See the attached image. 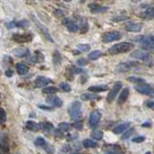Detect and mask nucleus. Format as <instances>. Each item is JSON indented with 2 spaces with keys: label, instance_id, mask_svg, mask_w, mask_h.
I'll return each mask as SVG.
<instances>
[{
  "label": "nucleus",
  "instance_id": "obj_1",
  "mask_svg": "<svg viewBox=\"0 0 154 154\" xmlns=\"http://www.w3.org/2000/svg\"><path fill=\"white\" fill-rule=\"evenodd\" d=\"M132 48H133V45L131 42H119L113 46H111L108 49V53L110 55H118V54H122V53L128 52L131 50Z\"/></svg>",
  "mask_w": 154,
  "mask_h": 154
},
{
  "label": "nucleus",
  "instance_id": "obj_2",
  "mask_svg": "<svg viewBox=\"0 0 154 154\" xmlns=\"http://www.w3.org/2000/svg\"><path fill=\"white\" fill-rule=\"evenodd\" d=\"M132 58H135L136 60H141L144 65L147 66H153V58L147 52H144L143 50H136L130 54Z\"/></svg>",
  "mask_w": 154,
  "mask_h": 154
},
{
  "label": "nucleus",
  "instance_id": "obj_3",
  "mask_svg": "<svg viewBox=\"0 0 154 154\" xmlns=\"http://www.w3.org/2000/svg\"><path fill=\"white\" fill-rule=\"evenodd\" d=\"M69 115L71 119H77L81 117V103L79 101H73L69 106Z\"/></svg>",
  "mask_w": 154,
  "mask_h": 154
},
{
  "label": "nucleus",
  "instance_id": "obj_4",
  "mask_svg": "<svg viewBox=\"0 0 154 154\" xmlns=\"http://www.w3.org/2000/svg\"><path fill=\"white\" fill-rule=\"evenodd\" d=\"M122 38V33L119 31H111V32H107L105 33L102 36V42L105 43L108 42H112L115 41H118Z\"/></svg>",
  "mask_w": 154,
  "mask_h": 154
},
{
  "label": "nucleus",
  "instance_id": "obj_5",
  "mask_svg": "<svg viewBox=\"0 0 154 154\" xmlns=\"http://www.w3.org/2000/svg\"><path fill=\"white\" fill-rule=\"evenodd\" d=\"M32 19L34 21H35V23H36V25L38 26V28L40 29L41 30V32H42V34L43 36H45V38H46L47 41H49V42H53V38H52V37H51V35H50V32H49V30H48V28L47 27H45L43 24H42L41 22H40V20L35 17V16H32Z\"/></svg>",
  "mask_w": 154,
  "mask_h": 154
},
{
  "label": "nucleus",
  "instance_id": "obj_6",
  "mask_svg": "<svg viewBox=\"0 0 154 154\" xmlns=\"http://www.w3.org/2000/svg\"><path fill=\"white\" fill-rule=\"evenodd\" d=\"M134 89L136 90L138 93H140L141 94H144V95H151L154 93V89L151 87V85L146 84V83L136 85L134 87Z\"/></svg>",
  "mask_w": 154,
  "mask_h": 154
},
{
  "label": "nucleus",
  "instance_id": "obj_7",
  "mask_svg": "<svg viewBox=\"0 0 154 154\" xmlns=\"http://www.w3.org/2000/svg\"><path fill=\"white\" fill-rule=\"evenodd\" d=\"M137 66H138V64L136 62H122V63H119V64L117 65V66H116V70L119 72H127Z\"/></svg>",
  "mask_w": 154,
  "mask_h": 154
},
{
  "label": "nucleus",
  "instance_id": "obj_8",
  "mask_svg": "<svg viewBox=\"0 0 154 154\" xmlns=\"http://www.w3.org/2000/svg\"><path fill=\"white\" fill-rule=\"evenodd\" d=\"M122 88V83L120 81H117L116 83L114 84L112 90L110 91V93L107 95V101L108 102H112V101L115 99V97L117 96V94L119 93L120 89Z\"/></svg>",
  "mask_w": 154,
  "mask_h": 154
},
{
  "label": "nucleus",
  "instance_id": "obj_9",
  "mask_svg": "<svg viewBox=\"0 0 154 154\" xmlns=\"http://www.w3.org/2000/svg\"><path fill=\"white\" fill-rule=\"evenodd\" d=\"M101 119V113L97 110H94L91 113L90 118H89V126L90 127H94L96 126Z\"/></svg>",
  "mask_w": 154,
  "mask_h": 154
},
{
  "label": "nucleus",
  "instance_id": "obj_10",
  "mask_svg": "<svg viewBox=\"0 0 154 154\" xmlns=\"http://www.w3.org/2000/svg\"><path fill=\"white\" fill-rule=\"evenodd\" d=\"M12 38L17 42L18 43H24V42H30L32 36L29 35V34H14L12 36Z\"/></svg>",
  "mask_w": 154,
  "mask_h": 154
},
{
  "label": "nucleus",
  "instance_id": "obj_11",
  "mask_svg": "<svg viewBox=\"0 0 154 154\" xmlns=\"http://www.w3.org/2000/svg\"><path fill=\"white\" fill-rule=\"evenodd\" d=\"M35 86L37 88H45V87L48 86V84L51 83V80L49 78H47V77H45V76H38L36 80H35Z\"/></svg>",
  "mask_w": 154,
  "mask_h": 154
},
{
  "label": "nucleus",
  "instance_id": "obj_12",
  "mask_svg": "<svg viewBox=\"0 0 154 154\" xmlns=\"http://www.w3.org/2000/svg\"><path fill=\"white\" fill-rule=\"evenodd\" d=\"M63 24L66 27V29L69 30V32H72V33H75L78 31V25L73 21V20H71L70 18H65L64 20H63Z\"/></svg>",
  "mask_w": 154,
  "mask_h": 154
},
{
  "label": "nucleus",
  "instance_id": "obj_13",
  "mask_svg": "<svg viewBox=\"0 0 154 154\" xmlns=\"http://www.w3.org/2000/svg\"><path fill=\"white\" fill-rule=\"evenodd\" d=\"M125 30L127 32H131V33H138L142 30V25L140 23H135V22H130L127 23L125 25Z\"/></svg>",
  "mask_w": 154,
  "mask_h": 154
},
{
  "label": "nucleus",
  "instance_id": "obj_14",
  "mask_svg": "<svg viewBox=\"0 0 154 154\" xmlns=\"http://www.w3.org/2000/svg\"><path fill=\"white\" fill-rule=\"evenodd\" d=\"M88 7L90 9V11L91 13H103V12H106L108 10L107 7H104V6H100V5L96 4V3H90L88 5Z\"/></svg>",
  "mask_w": 154,
  "mask_h": 154
},
{
  "label": "nucleus",
  "instance_id": "obj_15",
  "mask_svg": "<svg viewBox=\"0 0 154 154\" xmlns=\"http://www.w3.org/2000/svg\"><path fill=\"white\" fill-rule=\"evenodd\" d=\"M140 17L143 19H146V20L154 19V7H150V8L146 9V11L140 14Z\"/></svg>",
  "mask_w": 154,
  "mask_h": 154
},
{
  "label": "nucleus",
  "instance_id": "obj_16",
  "mask_svg": "<svg viewBox=\"0 0 154 154\" xmlns=\"http://www.w3.org/2000/svg\"><path fill=\"white\" fill-rule=\"evenodd\" d=\"M129 96V89L128 88H124L122 91H120V94L119 96V100L118 103L119 104H123L126 102V100Z\"/></svg>",
  "mask_w": 154,
  "mask_h": 154
},
{
  "label": "nucleus",
  "instance_id": "obj_17",
  "mask_svg": "<svg viewBox=\"0 0 154 154\" xmlns=\"http://www.w3.org/2000/svg\"><path fill=\"white\" fill-rule=\"evenodd\" d=\"M130 126V123L129 122H125V123H120L119 125H118L117 127H115L113 129V133L114 134H120V133H122L124 131H126V130L129 128Z\"/></svg>",
  "mask_w": 154,
  "mask_h": 154
},
{
  "label": "nucleus",
  "instance_id": "obj_18",
  "mask_svg": "<svg viewBox=\"0 0 154 154\" xmlns=\"http://www.w3.org/2000/svg\"><path fill=\"white\" fill-rule=\"evenodd\" d=\"M108 90V86L105 85H95V86H91L88 88V91L91 93H100V91H104Z\"/></svg>",
  "mask_w": 154,
  "mask_h": 154
},
{
  "label": "nucleus",
  "instance_id": "obj_19",
  "mask_svg": "<svg viewBox=\"0 0 154 154\" xmlns=\"http://www.w3.org/2000/svg\"><path fill=\"white\" fill-rule=\"evenodd\" d=\"M47 102L52 103L54 106H56V107H62V106H63V101L61 100V98L58 97V96H54V95L48 96Z\"/></svg>",
  "mask_w": 154,
  "mask_h": 154
},
{
  "label": "nucleus",
  "instance_id": "obj_20",
  "mask_svg": "<svg viewBox=\"0 0 154 154\" xmlns=\"http://www.w3.org/2000/svg\"><path fill=\"white\" fill-rule=\"evenodd\" d=\"M34 143H35V146H38V147H42L45 150H46L47 147L49 146V144H48L46 143V141L45 139H43L42 137H38L36 140H35V142H34Z\"/></svg>",
  "mask_w": 154,
  "mask_h": 154
},
{
  "label": "nucleus",
  "instance_id": "obj_21",
  "mask_svg": "<svg viewBox=\"0 0 154 154\" xmlns=\"http://www.w3.org/2000/svg\"><path fill=\"white\" fill-rule=\"evenodd\" d=\"M25 127L28 130H30V131H33V132H38V129H41L40 124H38L37 122H33V120H28L25 124Z\"/></svg>",
  "mask_w": 154,
  "mask_h": 154
},
{
  "label": "nucleus",
  "instance_id": "obj_22",
  "mask_svg": "<svg viewBox=\"0 0 154 154\" xmlns=\"http://www.w3.org/2000/svg\"><path fill=\"white\" fill-rule=\"evenodd\" d=\"M28 52H29L28 49H26V48H23V47L14 48V49L13 50V53L14 54V56H17L18 58H22L24 56H26Z\"/></svg>",
  "mask_w": 154,
  "mask_h": 154
},
{
  "label": "nucleus",
  "instance_id": "obj_23",
  "mask_svg": "<svg viewBox=\"0 0 154 154\" xmlns=\"http://www.w3.org/2000/svg\"><path fill=\"white\" fill-rule=\"evenodd\" d=\"M16 69H17V74L19 75H24L26 74L28 72V66H25L24 64H20V63H18V64L16 65Z\"/></svg>",
  "mask_w": 154,
  "mask_h": 154
},
{
  "label": "nucleus",
  "instance_id": "obj_24",
  "mask_svg": "<svg viewBox=\"0 0 154 154\" xmlns=\"http://www.w3.org/2000/svg\"><path fill=\"white\" fill-rule=\"evenodd\" d=\"M81 100L84 101H89V100H95V99H100V96H98L97 94H84L80 96Z\"/></svg>",
  "mask_w": 154,
  "mask_h": 154
},
{
  "label": "nucleus",
  "instance_id": "obj_25",
  "mask_svg": "<svg viewBox=\"0 0 154 154\" xmlns=\"http://www.w3.org/2000/svg\"><path fill=\"white\" fill-rule=\"evenodd\" d=\"M82 143H83V146L86 148H94L97 146V143L91 139H85Z\"/></svg>",
  "mask_w": 154,
  "mask_h": 154
},
{
  "label": "nucleus",
  "instance_id": "obj_26",
  "mask_svg": "<svg viewBox=\"0 0 154 154\" xmlns=\"http://www.w3.org/2000/svg\"><path fill=\"white\" fill-rule=\"evenodd\" d=\"M127 80L131 83H134L136 85H141V84H144L146 83V80L142 77H135V76H130L127 78Z\"/></svg>",
  "mask_w": 154,
  "mask_h": 154
},
{
  "label": "nucleus",
  "instance_id": "obj_27",
  "mask_svg": "<svg viewBox=\"0 0 154 154\" xmlns=\"http://www.w3.org/2000/svg\"><path fill=\"white\" fill-rule=\"evenodd\" d=\"M102 56V52H101L100 50H94V51H91L89 53V55H88V58H89V60H97L99 59V58Z\"/></svg>",
  "mask_w": 154,
  "mask_h": 154
},
{
  "label": "nucleus",
  "instance_id": "obj_28",
  "mask_svg": "<svg viewBox=\"0 0 154 154\" xmlns=\"http://www.w3.org/2000/svg\"><path fill=\"white\" fill-rule=\"evenodd\" d=\"M53 63L55 66H59L62 63V55L58 50H55L53 53Z\"/></svg>",
  "mask_w": 154,
  "mask_h": 154
},
{
  "label": "nucleus",
  "instance_id": "obj_29",
  "mask_svg": "<svg viewBox=\"0 0 154 154\" xmlns=\"http://www.w3.org/2000/svg\"><path fill=\"white\" fill-rule=\"evenodd\" d=\"M40 128L42 129L43 131H45V132H49L53 129V124L49 122H42L40 124Z\"/></svg>",
  "mask_w": 154,
  "mask_h": 154
},
{
  "label": "nucleus",
  "instance_id": "obj_30",
  "mask_svg": "<svg viewBox=\"0 0 154 154\" xmlns=\"http://www.w3.org/2000/svg\"><path fill=\"white\" fill-rule=\"evenodd\" d=\"M91 137L94 140H101L103 138V132L101 130H94L91 133Z\"/></svg>",
  "mask_w": 154,
  "mask_h": 154
},
{
  "label": "nucleus",
  "instance_id": "obj_31",
  "mask_svg": "<svg viewBox=\"0 0 154 154\" xmlns=\"http://www.w3.org/2000/svg\"><path fill=\"white\" fill-rule=\"evenodd\" d=\"M58 91V89L56 87H53V86H47L45 88L42 89V93L43 94H53Z\"/></svg>",
  "mask_w": 154,
  "mask_h": 154
},
{
  "label": "nucleus",
  "instance_id": "obj_32",
  "mask_svg": "<svg viewBox=\"0 0 154 154\" xmlns=\"http://www.w3.org/2000/svg\"><path fill=\"white\" fill-rule=\"evenodd\" d=\"M58 127H59V129L61 130L62 132H67V131H69L70 128H71L69 123H67L66 122L59 123V126H58Z\"/></svg>",
  "mask_w": 154,
  "mask_h": 154
},
{
  "label": "nucleus",
  "instance_id": "obj_33",
  "mask_svg": "<svg viewBox=\"0 0 154 154\" xmlns=\"http://www.w3.org/2000/svg\"><path fill=\"white\" fill-rule=\"evenodd\" d=\"M77 49L82 52H88L91 49V46L90 45H87V43H79L77 45Z\"/></svg>",
  "mask_w": 154,
  "mask_h": 154
},
{
  "label": "nucleus",
  "instance_id": "obj_34",
  "mask_svg": "<svg viewBox=\"0 0 154 154\" xmlns=\"http://www.w3.org/2000/svg\"><path fill=\"white\" fill-rule=\"evenodd\" d=\"M80 27H81V30L83 31V33H86L87 30H88V22H87V19L82 17L80 19Z\"/></svg>",
  "mask_w": 154,
  "mask_h": 154
},
{
  "label": "nucleus",
  "instance_id": "obj_35",
  "mask_svg": "<svg viewBox=\"0 0 154 154\" xmlns=\"http://www.w3.org/2000/svg\"><path fill=\"white\" fill-rule=\"evenodd\" d=\"M142 43L143 45V46H147L149 45H152V43H154V36L149 37V38L144 37V38H143V41Z\"/></svg>",
  "mask_w": 154,
  "mask_h": 154
},
{
  "label": "nucleus",
  "instance_id": "obj_36",
  "mask_svg": "<svg viewBox=\"0 0 154 154\" xmlns=\"http://www.w3.org/2000/svg\"><path fill=\"white\" fill-rule=\"evenodd\" d=\"M134 132H135V129L134 128H130V129H128V131H126L125 132L122 136V140H127L128 138H130L132 136V135L134 134Z\"/></svg>",
  "mask_w": 154,
  "mask_h": 154
},
{
  "label": "nucleus",
  "instance_id": "obj_37",
  "mask_svg": "<svg viewBox=\"0 0 154 154\" xmlns=\"http://www.w3.org/2000/svg\"><path fill=\"white\" fill-rule=\"evenodd\" d=\"M7 119V114L6 111L3 108H0V122H5Z\"/></svg>",
  "mask_w": 154,
  "mask_h": 154
},
{
  "label": "nucleus",
  "instance_id": "obj_38",
  "mask_svg": "<svg viewBox=\"0 0 154 154\" xmlns=\"http://www.w3.org/2000/svg\"><path fill=\"white\" fill-rule=\"evenodd\" d=\"M60 88L64 91H66V93H69V91H71V88H70V86L67 84V83H61L60 84Z\"/></svg>",
  "mask_w": 154,
  "mask_h": 154
},
{
  "label": "nucleus",
  "instance_id": "obj_39",
  "mask_svg": "<svg viewBox=\"0 0 154 154\" xmlns=\"http://www.w3.org/2000/svg\"><path fill=\"white\" fill-rule=\"evenodd\" d=\"M29 26V23L27 20H21V21H18L16 22V27H20V28H25Z\"/></svg>",
  "mask_w": 154,
  "mask_h": 154
},
{
  "label": "nucleus",
  "instance_id": "obj_40",
  "mask_svg": "<svg viewBox=\"0 0 154 154\" xmlns=\"http://www.w3.org/2000/svg\"><path fill=\"white\" fill-rule=\"evenodd\" d=\"M144 140H146V137H144V136H138V137H135L134 139H132V142L138 143L144 142Z\"/></svg>",
  "mask_w": 154,
  "mask_h": 154
},
{
  "label": "nucleus",
  "instance_id": "obj_41",
  "mask_svg": "<svg viewBox=\"0 0 154 154\" xmlns=\"http://www.w3.org/2000/svg\"><path fill=\"white\" fill-rule=\"evenodd\" d=\"M72 126L77 130H82L83 129V122H75L73 124H72Z\"/></svg>",
  "mask_w": 154,
  "mask_h": 154
},
{
  "label": "nucleus",
  "instance_id": "obj_42",
  "mask_svg": "<svg viewBox=\"0 0 154 154\" xmlns=\"http://www.w3.org/2000/svg\"><path fill=\"white\" fill-rule=\"evenodd\" d=\"M146 106L148 109L154 110V101L153 100H147L146 102Z\"/></svg>",
  "mask_w": 154,
  "mask_h": 154
},
{
  "label": "nucleus",
  "instance_id": "obj_43",
  "mask_svg": "<svg viewBox=\"0 0 154 154\" xmlns=\"http://www.w3.org/2000/svg\"><path fill=\"white\" fill-rule=\"evenodd\" d=\"M77 64H78L79 66H87L88 65V62H87V60L86 59H79L78 61H77Z\"/></svg>",
  "mask_w": 154,
  "mask_h": 154
},
{
  "label": "nucleus",
  "instance_id": "obj_44",
  "mask_svg": "<svg viewBox=\"0 0 154 154\" xmlns=\"http://www.w3.org/2000/svg\"><path fill=\"white\" fill-rule=\"evenodd\" d=\"M125 19H127L126 17H118L112 18V20L113 21H122V20H125Z\"/></svg>",
  "mask_w": 154,
  "mask_h": 154
},
{
  "label": "nucleus",
  "instance_id": "obj_45",
  "mask_svg": "<svg viewBox=\"0 0 154 154\" xmlns=\"http://www.w3.org/2000/svg\"><path fill=\"white\" fill-rule=\"evenodd\" d=\"M55 136L58 137V138H62L63 136H64V133H63L60 129H58L55 131Z\"/></svg>",
  "mask_w": 154,
  "mask_h": 154
},
{
  "label": "nucleus",
  "instance_id": "obj_46",
  "mask_svg": "<svg viewBox=\"0 0 154 154\" xmlns=\"http://www.w3.org/2000/svg\"><path fill=\"white\" fill-rule=\"evenodd\" d=\"M38 107H40L41 109H42V110H49V111H51L52 110V107H49V106H45V105H38Z\"/></svg>",
  "mask_w": 154,
  "mask_h": 154
},
{
  "label": "nucleus",
  "instance_id": "obj_47",
  "mask_svg": "<svg viewBox=\"0 0 154 154\" xmlns=\"http://www.w3.org/2000/svg\"><path fill=\"white\" fill-rule=\"evenodd\" d=\"M14 27H16V22L11 21L7 23V28H14Z\"/></svg>",
  "mask_w": 154,
  "mask_h": 154
},
{
  "label": "nucleus",
  "instance_id": "obj_48",
  "mask_svg": "<svg viewBox=\"0 0 154 154\" xmlns=\"http://www.w3.org/2000/svg\"><path fill=\"white\" fill-rule=\"evenodd\" d=\"M5 74H6L8 77H12L13 74H14V72H13L12 70H7L6 72H5Z\"/></svg>",
  "mask_w": 154,
  "mask_h": 154
},
{
  "label": "nucleus",
  "instance_id": "obj_49",
  "mask_svg": "<svg viewBox=\"0 0 154 154\" xmlns=\"http://www.w3.org/2000/svg\"><path fill=\"white\" fill-rule=\"evenodd\" d=\"M105 154H122L119 151H117V150H111L109 152H106Z\"/></svg>",
  "mask_w": 154,
  "mask_h": 154
},
{
  "label": "nucleus",
  "instance_id": "obj_50",
  "mask_svg": "<svg viewBox=\"0 0 154 154\" xmlns=\"http://www.w3.org/2000/svg\"><path fill=\"white\" fill-rule=\"evenodd\" d=\"M82 71H83V69H75V67L73 69V72H74V73H81Z\"/></svg>",
  "mask_w": 154,
  "mask_h": 154
},
{
  "label": "nucleus",
  "instance_id": "obj_51",
  "mask_svg": "<svg viewBox=\"0 0 154 154\" xmlns=\"http://www.w3.org/2000/svg\"><path fill=\"white\" fill-rule=\"evenodd\" d=\"M54 14H58L57 17H62V16H63V13L60 11V10H57V11H55Z\"/></svg>",
  "mask_w": 154,
  "mask_h": 154
},
{
  "label": "nucleus",
  "instance_id": "obj_52",
  "mask_svg": "<svg viewBox=\"0 0 154 154\" xmlns=\"http://www.w3.org/2000/svg\"><path fill=\"white\" fill-rule=\"evenodd\" d=\"M62 150L63 151H69L70 150V147L69 146H65V147H63Z\"/></svg>",
  "mask_w": 154,
  "mask_h": 154
},
{
  "label": "nucleus",
  "instance_id": "obj_53",
  "mask_svg": "<svg viewBox=\"0 0 154 154\" xmlns=\"http://www.w3.org/2000/svg\"><path fill=\"white\" fill-rule=\"evenodd\" d=\"M144 154H151V152H150V151H147V152H146Z\"/></svg>",
  "mask_w": 154,
  "mask_h": 154
},
{
  "label": "nucleus",
  "instance_id": "obj_54",
  "mask_svg": "<svg viewBox=\"0 0 154 154\" xmlns=\"http://www.w3.org/2000/svg\"><path fill=\"white\" fill-rule=\"evenodd\" d=\"M0 99H1V94H0Z\"/></svg>",
  "mask_w": 154,
  "mask_h": 154
}]
</instances>
